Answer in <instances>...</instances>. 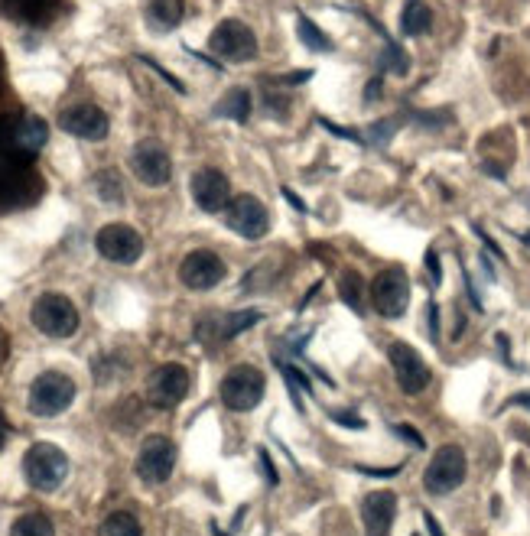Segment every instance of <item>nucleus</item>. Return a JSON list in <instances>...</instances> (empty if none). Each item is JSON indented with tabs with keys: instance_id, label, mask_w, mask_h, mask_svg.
<instances>
[{
	"instance_id": "nucleus-1",
	"label": "nucleus",
	"mask_w": 530,
	"mask_h": 536,
	"mask_svg": "<svg viewBox=\"0 0 530 536\" xmlns=\"http://www.w3.org/2000/svg\"><path fill=\"white\" fill-rule=\"evenodd\" d=\"M43 189H46V182L36 173L33 160L0 150V215L36 205Z\"/></svg>"
},
{
	"instance_id": "nucleus-2",
	"label": "nucleus",
	"mask_w": 530,
	"mask_h": 536,
	"mask_svg": "<svg viewBox=\"0 0 530 536\" xmlns=\"http://www.w3.org/2000/svg\"><path fill=\"white\" fill-rule=\"evenodd\" d=\"M46 140H49V127L43 117L27 114V111L0 117V150L4 153L36 160V153L46 147Z\"/></svg>"
},
{
	"instance_id": "nucleus-3",
	"label": "nucleus",
	"mask_w": 530,
	"mask_h": 536,
	"mask_svg": "<svg viewBox=\"0 0 530 536\" xmlns=\"http://www.w3.org/2000/svg\"><path fill=\"white\" fill-rule=\"evenodd\" d=\"M23 475L36 491H56L69 475V459L66 452L53 442H36L23 459Z\"/></svg>"
},
{
	"instance_id": "nucleus-4",
	"label": "nucleus",
	"mask_w": 530,
	"mask_h": 536,
	"mask_svg": "<svg viewBox=\"0 0 530 536\" xmlns=\"http://www.w3.org/2000/svg\"><path fill=\"white\" fill-rule=\"evenodd\" d=\"M264 390H267L264 374L254 364H238L222 381V403L235 413H248L264 400Z\"/></svg>"
},
{
	"instance_id": "nucleus-5",
	"label": "nucleus",
	"mask_w": 530,
	"mask_h": 536,
	"mask_svg": "<svg viewBox=\"0 0 530 536\" xmlns=\"http://www.w3.org/2000/svg\"><path fill=\"white\" fill-rule=\"evenodd\" d=\"M72 400H75L72 377L59 374V371L40 374L30 387V413L33 416H59L72 407Z\"/></svg>"
},
{
	"instance_id": "nucleus-6",
	"label": "nucleus",
	"mask_w": 530,
	"mask_h": 536,
	"mask_svg": "<svg viewBox=\"0 0 530 536\" xmlns=\"http://www.w3.org/2000/svg\"><path fill=\"white\" fill-rule=\"evenodd\" d=\"M33 325L49 338H69L79 329V309L62 293H46L33 303Z\"/></svg>"
},
{
	"instance_id": "nucleus-7",
	"label": "nucleus",
	"mask_w": 530,
	"mask_h": 536,
	"mask_svg": "<svg viewBox=\"0 0 530 536\" xmlns=\"http://www.w3.org/2000/svg\"><path fill=\"white\" fill-rule=\"evenodd\" d=\"M371 303L384 319H400L410 306V280L404 270H381L371 283Z\"/></svg>"
},
{
	"instance_id": "nucleus-8",
	"label": "nucleus",
	"mask_w": 530,
	"mask_h": 536,
	"mask_svg": "<svg viewBox=\"0 0 530 536\" xmlns=\"http://www.w3.org/2000/svg\"><path fill=\"white\" fill-rule=\"evenodd\" d=\"M465 481V452L459 446H443L423 472V488L443 498Z\"/></svg>"
},
{
	"instance_id": "nucleus-9",
	"label": "nucleus",
	"mask_w": 530,
	"mask_h": 536,
	"mask_svg": "<svg viewBox=\"0 0 530 536\" xmlns=\"http://www.w3.org/2000/svg\"><path fill=\"white\" fill-rule=\"evenodd\" d=\"M209 46L218 59L225 62H248L257 56V36L251 33V26H244L241 20H225L215 26V33L209 39Z\"/></svg>"
},
{
	"instance_id": "nucleus-10",
	"label": "nucleus",
	"mask_w": 530,
	"mask_h": 536,
	"mask_svg": "<svg viewBox=\"0 0 530 536\" xmlns=\"http://www.w3.org/2000/svg\"><path fill=\"white\" fill-rule=\"evenodd\" d=\"M225 225L235 234H241V238L257 241L267 234L270 215H267V208L254 199V195H238V199H231L225 205Z\"/></svg>"
},
{
	"instance_id": "nucleus-11",
	"label": "nucleus",
	"mask_w": 530,
	"mask_h": 536,
	"mask_svg": "<svg viewBox=\"0 0 530 536\" xmlns=\"http://www.w3.org/2000/svg\"><path fill=\"white\" fill-rule=\"evenodd\" d=\"M176 468V446L166 436H150L144 439L137 455V475L147 481V485H163L166 478L173 475Z\"/></svg>"
},
{
	"instance_id": "nucleus-12",
	"label": "nucleus",
	"mask_w": 530,
	"mask_h": 536,
	"mask_svg": "<svg viewBox=\"0 0 530 536\" xmlns=\"http://www.w3.org/2000/svg\"><path fill=\"white\" fill-rule=\"evenodd\" d=\"M387 355H391V368H394L400 390L410 397L423 394L426 384H430V368H426V361L417 355V348H410L404 342H394Z\"/></svg>"
},
{
	"instance_id": "nucleus-13",
	"label": "nucleus",
	"mask_w": 530,
	"mask_h": 536,
	"mask_svg": "<svg viewBox=\"0 0 530 536\" xmlns=\"http://www.w3.org/2000/svg\"><path fill=\"white\" fill-rule=\"evenodd\" d=\"M189 394V371L183 364H163L150 374L147 381V400L153 407H176Z\"/></svg>"
},
{
	"instance_id": "nucleus-14",
	"label": "nucleus",
	"mask_w": 530,
	"mask_h": 536,
	"mask_svg": "<svg viewBox=\"0 0 530 536\" xmlns=\"http://www.w3.org/2000/svg\"><path fill=\"white\" fill-rule=\"evenodd\" d=\"M95 247L111 264H134V260L144 254V238L127 225H105L98 231Z\"/></svg>"
},
{
	"instance_id": "nucleus-15",
	"label": "nucleus",
	"mask_w": 530,
	"mask_h": 536,
	"mask_svg": "<svg viewBox=\"0 0 530 536\" xmlns=\"http://www.w3.org/2000/svg\"><path fill=\"white\" fill-rule=\"evenodd\" d=\"M131 166H134V176L140 182H147V186H166L173 176L170 153H166L157 140H140L131 153Z\"/></svg>"
},
{
	"instance_id": "nucleus-16",
	"label": "nucleus",
	"mask_w": 530,
	"mask_h": 536,
	"mask_svg": "<svg viewBox=\"0 0 530 536\" xmlns=\"http://www.w3.org/2000/svg\"><path fill=\"white\" fill-rule=\"evenodd\" d=\"M179 280H183L189 290H212L225 280V264L222 257L212 251H192L183 267H179Z\"/></svg>"
},
{
	"instance_id": "nucleus-17",
	"label": "nucleus",
	"mask_w": 530,
	"mask_h": 536,
	"mask_svg": "<svg viewBox=\"0 0 530 536\" xmlns=\"http://www.w3.org/2000/svg\"><path fill=\"white\" fill-rule=\"evenodd\" d=\"M192 199L202 208V212H225V205L231 202V186L225 173L205 166L192 176Z\"/></svg>"
},
{
	"instance_id": "nucleus-18",
	"label": "nucleus",
	"mask_w": 530,
	"mask_h": 536,
	"mask_svg": "<svg viewBox=\"0 0 530 536\" xmlns=\"http://www.w3.org/2000/svg\"><path fill=\"white\" fill-rule=\"evenodd\" d=\"M59 127L82 140H105L108 137V114L95 104H79L59 114Z\"/></svg>"
},
{
	"instance_id": "nucleus-19",
	"label": "nucleus",
	"mask_w": 530,
	"mask_h": 536,
	"mask_svg": "<svg viewBox=\"0 0 530 536\" xmlns=\"http://www.w3.org/2000/svg\"><path fill=\"white\" fill-rule=\"evenodd\" d=\"M397 517V498L391 491H374L361 501V520H365L368 536H387Z\"/></svg>"
},
{
	"instance_id": "nucleus-20",
	"label": "nucleus",
	"mask_w": 530,
	"mask_h": 536,
	"mask_svg": "<svg viewBox=\"0 0 530 536\" xmlns=\"http://www.w3.org/2000/svg\"><path fill=\"white\" fill-rule=\"evenodd\" d=\"M10 20L27 26H49L62 10V0H0Z\"/></svg>"
},
{
	"instance_id": "nucleus-21",
	"label": "nucleus",
	"mask_w": 530,
	"mask_h": 536,
	"mask_svg": "<svg viewBox=\"0 0 530 536\" xmlns=\"http://www.w3.org/2000/svg\"><path fill=\"white\" fill-rule=\"evenodd\" d=\"M215 114L228 117V121H235V124H244L251 117V91L248 88H231L228 95L215 104Z\"/></svg>"
},
{
	"instance_id": "nucleus-22",
	"label": "nucleus",
	"mask_w": 530,
	"mask_h": 536,
	"mask_svg": "<svg viewBox=\"0 0 530 536\" xmlns=\"http://www.w3.org/2000/svg\"><path fill=\"white\" fill-rule=\"evenodd\" d=\"M186 13V0H150L147 17L157 30H173V26L183 23Z\"/></svg>"
},
{
	"instance_id": "nucleus-23",
	"label": "nucleus",
	"mask_w": 530,
	"mask_h": 536,
	"mask_svg": "<svg viewBox=\"0 0 530 536\" xmlns=\"http://www.w3.org/2000/svg\"><path fill=\"white\" fill-rule=\"evenodd\" d=\"M433 23V10L426 7V0H407L404 17H400V33L404 36H423Z\"/></svg>"
},
{
	"instance_id": "nucleus-24",
	"label": "nucleus",
	"mask_w": 530,
	"mask_h": 536,
	"mask_svg": "<svg viewBox=\"0 0 530 536\" xmlns=\"http://www.w3.org/2000/svg\"><path fill=\"white\" fill-rule=\"evenodd\" d=\"M264 319V312L261 309H244V312H231V316H225L222 322H218V332H215V338L218 342H228V338H235L238 332H244V329H251V325H257Z\"/></svg>"
},
{
	"instance_id": "nucleus-25",
	"label": "nucleus",
	"mask_w": 530,
	"mask_h": 536,
	"mask_svg": "<svg viewBox=\"0 0 530 536\" xmlns=\"http://www.w3.org/2000/svg\"><path fill=\"white\" fill-rule=\"evenodd\" d=\"M98 536H144V530H140L134 514L118 511V514L105 517V524L98 527Z\"/></svg>"
},
{
	"instance_id": "nucleus-26",
	"label": "nucleus",
	"mask_w": 530,
	"mask_h": 536,
	"mask_svg": "<svg viewBox=\"0 0 530 536\" xmlns=\"http://www.w3.org/2000/svg\"><path fill=\"white\" fill-rule=\"evenodd\" d=\"M10 536H56L53 520L46 514H23L14 527H10Z\"/></svg>"
},
{
	"instance_id": "nucleus-27",
	"label": "nucleus",
	"mask_w": 530,
	"mask_h": 536,
	"mask_svg": "<svg viewBox=\"0 0 530 536\" xmlns=\"http://www.w3.org/2000/svg\"><path fill=\"white\" fill-rule=\"evenodd\" d=\"M296 30H300V39H303V46L306 49H313V52H329L332 49V39L319 30V26L309 20V17H300V23H296Z\"/></svg>"
},
{
	"instance_id": "nucleus-28",
	"label": "nucleus",
	"mask_w": 530,
	"mask_h": 536,
	"mask_svg": "<svg viewBox=\"0 0 530 536\" xmlns=\"http://www.w3.org/2000/svg\"><path fill=\"white\" fill-rule=\"evenodd\" d=\"M339 293H342V299H345V306H352L358 316L365 312V299H361V277L355 270H348V273H342V280H339Z\"/></svg>"
},
{
	"instance_id": "nucleus-29",
	"label": "nucleus",
	"mask_w": 530,
	"mask_h": 536,
	"mask_svg": "<svg viewBox=\"0 0 530 536\" xmlns=\"http://www.w3.org/2000/svg\"><path fill=\"white\" fill-rule=\"evenodd\" d=\"M384 43H387V52H384V59H381V69L391 72V75H407V69H410L407 52L400 49L391 36H384Z\"/></svg>"
},
{
	"instance_id": "nucleus-30",
	"label": "nucleus",
	"mask_w": 530,
	"mask_h": 536,
	"mask_svg": "<svg viewBox=\"0 0 530 536\" xmlns=\"http://www.w3.org/2000/svg\"><path fill=\"white\" fill-rule=\"evenodd\" d=\"M95 189L105 202H121L124 199V186H121V179L114 176V169H105V173L95 176Z\"/></svg>"
},
{
	"instance_id": "nucleus-31",
	"label": "nucleus",
	"mask_w": 530,
	"mask_h": 536,
	"mask_svg": "<svg viewBox=\"0 0 530 536\" xmlns=\"http://www.w3.org/2000/svg\"><path fill=\"white\" fill-rule=\"evenodd\" d=\"M397 127H400L397 121H378V124H371V127H368V140H371V143H381V147H384V143L394 137Z\"/></svg>"
},
{
	"instance_id": "nucleus-32",
	"label": "nucleus",
	"mask_w": 530,
	"mask_h": 536,
	"mask_svg": "<svg viewBox=\"0 0 530 536\" xmlns=\"http://www.w3.org/2000/svg\"><path fill=\"white\" fill-rule=\"evenodd\" d=\"M257 462H261V472H264V481H267V485H270V488H277L280 475H277L274 462H270V452H267V449H257Z\"/></svg>"
},
{
	"instance_id": "nucleus-33",
	"label": "nucleus",
	"mask_w": 530,
	"mask_h": 536,
	"mask_svg": "<svg viewBox=\"0 0 530 536\" xmlns=\"http://www.w3.org/2000/svg\"><path fill=\"white\" fill-rule=\"evenodd\" d=\"M394 436H400L404 442H410L413 449H426V439H423L413 426H407V423H397V426H394Z\"/></svg>"
},
{
	"instance_id": "nucleus-34",
	"label": "nucleus",
	"mask_w": 530,
	"mask_h": 536,
	"mask_svg": "<svg viewBox=\"0 0 530 536\" xmlns=\"http://www.w3.org/2000/svg\"><path fill=\"white\" fill-rule=\"evenodd\" d=\"M329 416L335 423H342L345 429H365V420L355 416V413H348V410H329Z\"/></svg>"
},
{
	"instance_id": "nucleus-35",
	"label": "nucleus",
	"mask_w": 530,
	"mask_h": 536,
	"mask_svg": "<svg viewBox=\"0 0 530 536\" xmlns=\"http://www.w3.org/2000/svg\"><path fill=\"white\" fill-rule=\"evenodd\" d=\"M287 108H290V98L287 95H274V88H267V111L277 117V114H283Z\"/></svg>"
},
{
	"instance_id": "nucleus-36",
	"label": "nucleus",
	"mask_w": 530,
	"mask_h": 536,
	"mask_svg": "<svg viewBox=\"0 0 530 536\" xmlns=\"http://www.w3.org/2000/svg\"><path fill=\"white\" fill-rule=\"evenodd\" d=\"M426 270H430V280H433V286L443 283V270H439V257H436V251L426 254Z\"/></svg>"
},
{
	"instance_id": "nucleus-37",
	"label": "nucleus",
	"mask_w": 530,
	"mask_h": 536,
	"mask_svg": "<svg viewBox=\"0 0 530 536\" xmlns=\"http://www.w3.org/2000/svg\"><path fill=\"white\" fill-rule=\"evenodd\" d=\"M322 127H326L329 130V134H335V137H342V140H358V134H352V130H345V127H339V124H329L326 121V117H322V121H319ZM361 143V140H358Z\"/></svg>"
},
{
	"instance_id": "nucleus-38",
	"label": "nucleus",
	"mask_w": 530,
	"mask_h": 536,
	"mask_svg": "<svg viewBox=\"0 0 530 536\" xmlns=\"http://www.w3.org/2000/svg\"><path fill=\"white\" fill-rule=\"evenodd\" d=\"M358 472H365V475H378V478H391V475H397V472H400V465H391V468H365V465H361Z\"/></svg>"
},
{
	"instance_id": "nucleus-39",
	"label": "nucleus",
	"mask_w": 530,
	"mask_h": 536,
	"mask_svg": "<svg viewBox=\"0 0 530 536\" xmlns=\"http://www.w3.org/2000/svg\"><path fill=\"white\" fill-rule=\"evenodd\" d=\"M283 199H287V202L296 208V212H300V215H306V212H309L306 202H303V199H296V192H293V189H287V186H283Z\"/></svg>"
},
{
	"instance_id": "nucleus-40",
	"label": "nucleus",
	"mask_w": 530,
	"mask_h": 536,
	"mask_svg": "<svg viewBox=\"0 0 530 536\" xmlns=\"http://www.w3.org/2000/svg\"><path fill=\"white\" fill-rule=\"evenodd\" d=\"M426 312H430V338L436 342V338H439V309H436V303L426 306Z\"/></svg>"
},
{
	"instance_id": "nucleus-41",
	"label": "nucleus",
	"mask_w": 530,
	"mask_h": 536,
	"mask_svg": "<svg viewBox=\"0 0 530 536\" xmlns=\"http://www.w3.org/2000/svg\"><path fill=\"white\" fill-rule=\"evenodd\" d=\"M475 231H478V238H482V241H485V247H488V251H491V254H495L498 260H504V251H501V247H498L495 241H491V238H488V234H485L482 228H475Z\"/></svg>"
},
{
	"instance_id": "nucleus-42",
	"label": "nucleus",
	"mask_w": 530,
	"mask_h": 536,
	"mask_svg": "<svg viewBox=\"0 0 530 536\" xmlns=\"http://www.w3.org/2000/svg\"><path fill=\"white\" fill-rule=\"evenodd\" d=\"M423 524H426V530H430V536H446V533H443V527L436 524V517H433L430 511L423 514Z\"/></svg>"
},
{
	"instance_id": "nucleus-43",
	"label": "nucleus",
	"mask_w": 530,
	"mask_h": 536,
	"mask_svg": "<svg viewBox=\"0 0 530 536\" xmlns=\"http://www.w3.org/2000/svg\"><path fill=\"white\" fill-rule=\"evenodd\" d=\"M309 75H313V72H293L287 78H280V85H300V82H306Z\"/></svg>"
},
{
	"instance_id": "nucleus-44",
	"label": "nucleus",
	"mask_w": 530,
	"mask_h": 536,
	"mask_svg": "<svg viewBox=\"0 0 530 536\" xmlns=\"http://www.w3.org/2000/svg\"><path fill=\"white\" fill-rule=\"evenodd\" d=\"M511 403H514V407H527L530 410V390H524V394H514Z\"/></svg>"
},
{
	"instance_id": "nucleus-45",
	"label": "nucleus",
	"mask_w": 530,
	"mask_h": 536,
	"mask_svg": "<svg viewBox=\"0 0 530 536\" xmlns=\"http://www.w3.org/2000/svg\"><path fill=\"white\" fill-rule=\"evenodd\" d=\"M381 95V78H374V82H368V101H374V98H378Z\"/></svg>"
},
{
	"instance_id": "nucleus-46",
	"label": "nucleus",
	"mask_w": 530,
	"mask_h": 536,
	"mask_svg": "<svg viewBox=\"0 0 530 536\" xmlns=\"http://www.w3.org/2000/svg\"><path fill=\"white\" fill-rule=\"evenodd\" d=\"M4 442H7V420H4V413H0V449H4Z\"/></svg>"
},
{
	"instance_id": "nucleus-47",
	"label": "nucleus",
	"mask_w": 530,
	"mask_h": 536,
	"mask_svg": "<svg viewBox=\"0 0 530 536\" xmlns=\"http://www.w3.org/2000/svg\"><path fill=\"white\" fill-rule=\"evenodd\" d=\"M0 91H4V62H0Z\"/></svg>"
},
{
	"instance_id": "nucleus-48",
	"label": "nucleus",
	"mask_w": 530,
	"mask_h": 536,
	"mask_svg": "<svg viewBox=\"0 0 530 536\" xmlns=\"http://www.w3.org/2000/svg\"><path fill=\"white\" fill-rule=\"evenodd\" d=\"M212 536H225V530H218V527L212 524Z\"/></svg>"
},
{
	"instance_id": "nucleus-49",
	"label": "nucleus",
	"mask_w": 530,
	"mask_h": 536,
	"mask_svg": "<svg viewBox=\"0 0 530 536\" xmlns=\"http://www.w3.org/2000/svg\"><path fill=\"white\" fill-rule=\"evenodd\" d=\"M0 355H4V335H0Z\"/></svg>"
},
{
	"instance_id": "nucleus-50",
	"label": "nucleus",
	"mask_w": 530,
	"mask_h": 536,
	"mask_svg": "<svg viewBox=\"0 0 530 536\" xmlns=\"http://www.w3.org/2000/svg\"><path fill=\"white\" fill-rule=\"evenodd\" d=\"M524 244H527V247H530V231H527V234H524Z\"/></svg>"
},
{
	"instance_id": "nucleus-51",
	"label": "nucleus",
	"mask_w": 530,
	"mask_h": 536,
	"mask_svg": "<svg viewBox=\"0 0 530 536\" xmlns=\"http://www.w3.org/2000/svg\"><path fill=\"white\" fill-rule=\"evenodd\" d=\"M413 536H420V533H413Z\"/></svg>"
}]
</instances>
